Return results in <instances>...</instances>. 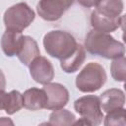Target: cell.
<instances>
[{"label": "cell", "instance_id": "cell-1", "mask_svg": "<svg viewBox=\"0 0 126 126\" xmlns=\"http://www.w3.org/2000/svg\"><path fill=\"white\" fill-rule=\"evenodd\" d=\"M85 49L94 55H99L106 59H115L125 53L124 44L116 40L108 32L93 29L85 38Z\"/></svg>", "mask_w": 126, "mask_h": 126}, {"label": "cell", "instance_id": "cell-2", "mask_svg": "<svg viewBox=\"0 0 126 126\" xmlns=\"http://www.w3.org/2000/svg\"><path fill=\"white\" fill-rule=\"evenodd\" d=\"M77 45L75 37L68 32L61 30L50 31L43 37V46L47 54L60 61L73 54Z\"/></svg>", "mask_w": 126, "mask_h": 126}, {"label": "cell", "instance_id": "cell-3", "mask_svg": "<svg viewBox=\"0 0 126 126\" xmlns=\"http://www.w3.org/2000/svg\"><path fill=\"white\" fill-rule=\"evenodd\" d=\"M106 73L101 65L95 62L88 63L76 77V87L83 93L98 91L106 82Z\"/></svg>", "mask_w": 126, "mask_h": 126}, {"label": "cell", "instance_id": "cell-4", "mask_svg": "<svg viewBox=\"0 0 126 126\" xmlns=\"http://www.w3.org/2000/svg\"><path fill=\"white\" fill-rule=\"evenodd\" d=\"M33 10L25 2L17 3L8 8L3 17L6 30H12L22 32L34 20Z\"/></svg>", "mask_w": 126, "mask_h": 126}, {"label": "cell", "instance_id": "cell-5", "mask_svg": "<svg viewBox=\"0 0 126 126\" xmlns=\"http://www.w3.org/2000/svg\"><path fill=\"white\" fill-rule=\"evenodd\" d=\"M74 108L88 125L96 126L102 122L103 114L100 107L99 97L96 95H84L74 102Z\"/></svg>", "mask_w": 126, "mask_h": 126}, {"label": "cell", "instance_id": "cell-6", "mask_svg": "<svg viewBox=\"0 0 126 126\" xmlns=\"http://www.w3.org/2000/svg\"><path fill=\"white\" fill-rule=\"evenodd\" d=\"M73 3L74 0H39L36 11L41 19L54 22L59 20Z\"/></svg>", "mask_w": 126, "mask_h": 126}, {"label": "cell", "instance_id": "cell-7", "mask_svg": "<svg viewBox=\"0 0 126 126\" xmlns=\"http://www.w3.org/2000/svg\"><path fill=\"white\" fill-rule=\"evenodd\" d=\"M46 94L45 108L48 110H55L64 107L69 100L68 90L59 83H47L43 87Z\"/></svg>", "mask_w": 126, "mask_h": 126}, {"label": "cell", "instance_id": "cell-8", "mask_svg": "<svg viewBox=\"0 0 126 126\" xmlns=\"http://www.w3.org/2000/svg\"><path fill=\"white\" fill-rule=\"evenodd\" d=\"M29 68L32 78L38 84L45 85L54 78V68L51 62L43 56L39 55L34 58L30 63Z\"/></svg>", "mask_w": 126, "mask_h": 126}, {"label": "cell", "instance_id": "cell-9", "mask_svg": "<svg viewBox=\"0 0 126 126\" xmlns=\"http://www.w3.org/2000/svg\"><path fill=\"white\" fill-rule=\"evenodd\" d=\"M101 110L106 113L112 110L122 108L125 103V94L120 89H108L104 91L99 96Z\"/></svg>", "mask_w": 126, "mask_h": 126}, {"label": "cell", "instance_id": "cell-10", "mask_svg": "<svg viewBox=\"0 0 126 126\" xmlns=\"http://www.w3.org/2000/svg\"><path fill=\"white\" fill-rule=\"evenodd\" d=\"M124 16H119L117 18H109L99 14L97 11H93L91 14V25L92 27L99 32H111L117 30L123 24Z\"/></svg>", "mask_w": 126, "mask_h": 126}, {"label": "cell", "instance_id": "cell-11", "mask_svg": "<svg viewBox=\"0 0 126 126\" xmlns=\"http://www.w3.org/2000/svg\"><path fill=\"white\" fill-rule=\"evenodd\" d=\"M24 40V35L20 32L6 30L1 38V47L3 52L9 56H15L20 51Z\"/></svg>", "mask_w": 126, "mask_h": 126}, {"label": "cell", "instance_id": "cell-12", "mask_svg": "<svg viewBox=\"0 0 126 126\" xmlns=\"http://www.w3.org/2000/svg\"><path fill=\"white\" fill-rule=\"evenodd\" d=\"M46 94L43 89L31 88L23 94V106L29 110H39L45 108Z\"/></svg>", "mask_w": 126, "mask_h": 126}, {"label": "cell", "instance_id": "cell-13", "mask_svg": "<svg viewBox=\"0 0 126 126\" xmlns=\"http://www.w3.org/2000/svg\"><path fill=\"white\" fill-rule=\"evenodd\" d=\"M39 55H40V51L35 39L32 38V36L24 35L22 47L17 54L19 60L24 65L29 66L30 63Z\"/></svg>", "mask_w": 126, "mask_h": 126}, {"label": "cell", "instance_id": "cell-14", "mask_svg": "<svg viewBox=\"0 0 126 126\" xmlns=\"http://www.w3.org/2000/svg\"><path fill=\"white\" fill-rule=\"evenodd\" d=\"M85 59H86V49L82 44L78 43L74 53L71 54L66 59L60 61V66L64 72L74 73L77 70H79V68L83 65Z\"/></svg>", "mask_w": 126, "mask_h": 126}, {"label": "cell", "instance_id": "cell-15", "mask_svg": "<svg viewBox=\"0 0 126 126\" xmlns=\"http://www.w3.org/2000/svg\"><path fill=\"white\" fill-rule=\"evenodd\" d=\"M95 7V11L99 14L109 18H117L121 15L124 5L122 0H99Z\"/></svg>", "mask_w": 126, "mask_h": 126}, {"label": "cell", "instance_id": "cell-16", "mask_svg": "<svg viewBox=\"0 0 126 126\" xmlns=\"http://www.w3.org/2000/svg\"><path fill=\"white\" fill-rule=\"evenodd\" d=\"M76 120L75 115L67 110L62 108L55 109L49 116V122L47 123L48 125H53V126H69L73 125Z\"/></svg>", "mask_w": 126, "mask_h": 126}, {"label": "cell", "instance_id": "cell-17", "mask_svg": "<svg viewBox=\"0 0 126 126\" xmlns=\"http://www.w3.org/2000/svg\"><path fill=\"white\" fill-rule=\"evenodd\" d=\"M126 60L124 55L118 58L113 59L110 65V72L112 78L116 82H124L125 81V72H126Z\"/></svg>", "mask_w": 126, "mask_h": 126}, {"label": "cell", "instance_id": "cell-18", "mask_svg": "<svg viewBox=\"0 0 126 126\" xmlns=\"http://www.w3.org/2000/svg\"><path fill=\"white\" fill-rule=\"evenodd\" d=\"M104 125L106 126H112V125H126L125 120V109L118 108L115 110H112L110 112H107V115L104 118Z\"/></svg>", "mask_w": 126, "mask_h": 126}, {"label": "cell", "instance_id": "cell-19", "mask_svg": "<svg viewBox=\"0 0 126 126\" xmlns=\"http://www.w3.org/2000/svg\"><path fill=\"white\" fill-rule=\"evenodd\" d=\"M23 107V94L19 91L13 90L10 92V102L8 108L5 110L8 115H12Z\"/></svg>", "mask_w": 126, "mask_h": 126}, {"label": "cell", "instance_id": "cell-20", "mask_svg": "<svg viewBox=\"0 0 126 126\" xmlns=\"http://www.w3.org/2000/svg\"><path fill=\"white\" fill-rule=\"evenodd\" d=\"M10 102V93H6L5 90H0V110H6Z\"/></svg>", "mask_w": 126, "mask_h": 126}, {"label": "cell", "instance_id": "cell-21", "mask_svg": "<svg viewBox=\"0 0 126 126\" xmlns=\"http://www.w3.org/2000/svg\"><path fill=\"white\" fill-rule=\"evenodd\" d=\"M99 0H77V2L83 6V7H86V8H91V7H94V6H96V4L98 3Z\"/></svg>", "mask_w": 126, "mask_h": 126}, {"label": "cell", "instance_id": "cell-22", "mask_svg": "<svg viewBox=\"0 0 126 126\" xmlns=\"http://www.w3.org/2000/svg\"><path fill=\"white\" fill-rule=\"evenodd\" d=\"M6 89V78L4 73L0 69V90H5Z\"/></svg>", "mask_w": 126, "mask_h": 126}, {"label": "cell", "instance_id": "cell-23", "mask_svg": "<svg viewBox=\"0 0 126 126\" xmlns=\"http://www.w3.org/2000/svg\"><path fill=\"white\" fill-rule=\"evenodd\" d=\"M8 124H11L13 125V121L10 120L9 118H6V117H1L0 118V125H8Z\"/></svg>", "mask_w": 126, "mask_h": 126}]
</instances>
